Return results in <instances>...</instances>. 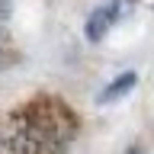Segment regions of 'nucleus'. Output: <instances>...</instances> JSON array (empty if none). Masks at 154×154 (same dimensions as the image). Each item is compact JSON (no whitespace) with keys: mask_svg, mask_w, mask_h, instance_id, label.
<instances>
[{"mask_svg":"<svg viewBox=\"0 0 154 154\" xmlns=\"http://www.w3.org/2000/svg\"><path fill=\"white\" fill-rule=\"evenodd\" d=\"M135 84H138V74L135 71H125V74H119L116 80H109V84L103 87V93L96 96V103L106 106V103H116V100H122V96H128L135 90Z\"/></svg>","mask_w":154,"mask_h":154,"instance_id":"3","label":"nucleus"},{"mask_svg":"<svg viewBox=\"0 0 154 154\" xmlns=\"http://www.w3.org/2000/svg\"><path fill=\"white\" fill-rule=\"evenodd\" d=\"M125 154H148V151H144L141 144H132V148H128V151H125Z\"/></svg>","mask_w":154,"mask_h":154,"instance_id":"4","label":"nucleus"},{"mask_svg":"<svg viewBox=\"0 0 154 154\" xmlns=\"http://www.w3.org/2000/svg\"><path fill=\"white\" fill-rule=\"evenodd\" d=\"M119 16H122V3H119V0H109L103 7H96L93 13L87 16V26H84L87 38H90V42H103V35L119 23Z\"/></svg>","mask_w":154,"mask_h":154,"instance_id":"2","label":"nucleus"},{"mask_svg":"<svg viewBox=\"0 0 154 154\" xmlns=\"http://www.w3.org/2000/svg\"><path fill=\"white\" fill-rule=\"evenodd\" d=\"M77 135L74 109L38 93L0 119V154H67Z\"/></svg>","mask_w":154,"mask_h":154,"instance_id":"1","label":"nucleus"}]
</instances>
